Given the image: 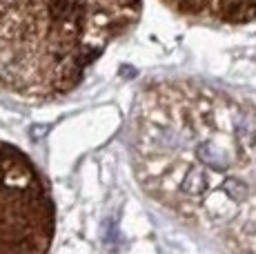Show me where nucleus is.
<instances>
[{"mask_svg":"<svg viewBox=\"0 0 256 254\" xmlns=\"http://www.w3.org/2000/svg\"><path fill=\"white\" fill-rule=\"evenodd\" d=\"M140 127L154 132V138L147 134L138 138L190 150V158L156 165L154 174L142 176L150 180L167 172L147 185L160 201L176 210L203 205L216 174L228 201L238 203L252 194L254 183L243 178V172L256 180V118L232 98L190 87H156L147 94Z\"/></svg>","mask_w":256,"mask_h":254,"instance_id":"obj_1","label":"nucleus"},{"mask_svg":"<svg viewBox=\"0 0 256 254\" xmlns=\"http://www.w3.org/2000/svg\"><path fill=\"white\" fill-rule=\"evenodd\" d=\"M54 218L42 174L22 150L0 140V252H47Z\"/></svg>","mask_w":256,"mask_h":254,"instance_id":"obj_2","label":"nucleus"},{"mask_svg":"<svg viewBox=\"0 0 256 254\" xmlns=\"http://www.w3.org/2000/svg\"><path fill=\"white\" fill-rule=\"evenodd\" d=\"M54 7L72 18L87 36L105 50L112 40L125 36L140 16L142 0H52Z\"/></svg>","mask_w":256,"mask_h":254,"instance_id":"obj_3","label":"nucleus"},{"mask_svg":"<svg viewBox=\"0 0 256 254\" xmlns=\"http://www.w3.org/2000/svg\"><path fill=\"white\" fill-rule=\"evenodd\" d=\"M163 2L180 16L203 22L240 25L256 20V0H163Z\"/></svg>","mask_w":256,"mask_h":254,"instance_id":"obj_4","label":"nucleus"}]
</instances>
